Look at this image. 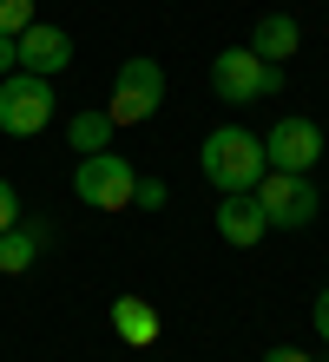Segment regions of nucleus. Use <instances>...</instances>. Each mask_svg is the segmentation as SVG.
Here are the masks:
<instances>
[{
    "instance_id": "nucleus-17",
    "label": "nucleus",
    "mask_w": 329,
    "mask_h": 362,
    "mask_svg": "<svg viewBox=\"0 0 329 362\" xmlns=\"http://www.w3.org/2000/svg\"><path fill=\"white\" fill-rule=\"evenodd\" d=\"M7 73H20V40L0 33V79H7Z\"/></svg>"
},
{
    "instance_id": "nucleus-12",
    "label": "nucleus",
    "mask_w": 329,
    "mask_h": 362,
    "mask_svg": "<svg viewBox=\"0 0 329 362\" xmlns=\"http://www.w3.org/2000/svg\"><path fill=\"white\" fill-rule=\"evenodd\" d=\"M112 132H119V125L105 119V105H86V112H73V119H66V145H73V158L112 152Z\"/></svg>"
},
{
    "instance_id": "nucleus-14",
    "label": "nucleus",
    "mask_w": 329,
    "mask_h": 362,
    "mask_svg": "<svg viewBox=\"0 0 329 362\" xmlns=\"http://www.w3.org/2000/svg\"><path fill=\"white\" fill-rule=\"evenodd\" d=\"M33 20H40V13H33V0H0V33H13V40H20Z\"/></svg>"
},
{
    "instance_id": "nucleus-10",
    "label": "nucleus",
    "mask_w": 329,
    "mask_h": 362,
    "mask_svg": "<svg viewBox=\"0 0 329 362\" xmlns=\"http://www.w3.org/2000/svg\"><path fill=\"white\" fill-rule=\"evenodd\" d=\"M47 244H53V224H40V218H20V224H7V230H0V276L33 270Z\"/></svg>"
},
{
    "instance_id": "nucleus-7",
    "label": "nucleus",
    "mask_w": 329,
    "mask_h": 362,
    "mask_svg": "<svg viewBox=\"0 0 329 362\" xmlns=\"http://www.w3.org/2000/svg\"><path fill=\"white\" fill-rule=\"evenodd\" d=\"M263 158H270V172H316L323 158V125L303 119V112H283L270 125V139H263Z\"/></svg>"
},
{
    "instance_id": "nucleus-13",
    "label": "nucleus",
    "mask_w": 329,
    "mask_h": 362,
    "mask_svg": "<svg viewBox=\"0 0 329 362\" xmlns=\"http://www.w3.org/2000/svg\"><path fill=\"white\" fill-rule=\"evenodd\" d=\"M112 329L125 336L132 349H151V343H158V310H151L145 296H119V303H112Z\"/></svg>"
},
{
    "instance_id": "nucleus-18",
    "label": "nucleus",
    "mask_w": 329,
    "mask_h": 362,
    "mask_svg": "<svg viewBox=\"0 0 329 362\" xmlns=\"http://www.w3.org/2000/svg\"><path fill=\"white\" fill-rule=\"evenodd\" d=\"M263 362H316L310 349H290V343H277V349H263Z\"/></svg>"
},
{
    "instance_id": "nucleus-9",
    "label": "nucleus",
    "mask_w": 329,
    "mask_h": 362,
    "mask_svg": "<svg viewBox=\"0 0 329 362\" xmlns=\"http://www.w3.org/2000/svg\"><path fill=\"white\" fill-rule=\"evenodd\" d=\"M211 224H217V238H224L231 250H250V244H263V230H270L250 191H224L217 211H211Z\"/></svg>"
},
{
    "instance_id": "nucleus-3",
    "label": "nucleus",
    "mask_w": 329,
    "mask_h": 362,
    "mask_svg": "<svg viewBox=\"0 0 329 362\" xmlns=\"http://www.w3.org/2000/svg\"><path fill=\"white\" fill-rule=\"evenodd\" d=\"M132 185H139V172L119 152H93L73 165V198L86 211H132Z\"/></svg>"
},
{
    "instance_id": "nucleus-4",
    "label": "nucleus",
    "mask_w": 329,
    "mask_h": 362,
    "mask_svg": "<svg viewBox=\"0 0 329 362\" xmlns=\"http://www.w3.org/2000/svg\"><path fill=\"white\" fill-rule=\"evenodd\" d=\"M250 198H257V211H263L270 230H303L316 218V178L310 172H263Z\"/></svg>"
},
{
    "instance_id": "nucleus-15",
    "label": "nucleus",
    "mask_w": 329,
    "mask_h": 362,
    "mask_svg": "<svg viewBox=\"0 0 329 362\" xmlns=\"http://www.w3.org/2000/svg\"><path fill=\"white\" fill-rule=\"evenodd\" d=\"M165 198H171L165 178H139V185H132V211H158Z\"/></svg>"
},
{
    "instance_id": "nucleus-19",
    "label": "nucleus",
    "mask_w": 329,
    "mask_h": 362,
    "mask_svg": "<svg viewBox=\"0 0 329 362\" xmlns=\"http://www.w3.org/2000/svg\"><path fill=\"white\" fill-rule=\"evenodd\" d=\"M316 336L329 343V290H316Z\"/></svg>"
},
{
    "instance_id": "nucleus-5",
    "label": "nucleus",
    "mask_w": 329,
    "mask_h": 362,
    "mask_svg": "<svg viewBox=\"0 0 329 362\" xmlns=\"http://www.w3.org/2000/svg\"><path fill=\"white\" fill-rule=\"evenodd\" d=\"M158 105H165V66L145 59V53H132L125 66H119V79H112V105H105V119H112V125H145Z\"/></svg>"
},
{
    "instance_id": "nucleus-2",
    "label": "nucleus",
    "mask_w": 329,
    "mask_h": 362,
    "mask_svg": "<svg viewBox=\"0 0 329 362\" xmlns=\"http://www.w3.org/2000/svg\"><path fill=\"white\" fill-rule=\"evenodd\" d=\"M211 93L224 105H257V99H277L283 93V66L257 59L250 47H224L211 53Z\"/></svg>"
},
{
    "instance_id": "nucleus-20",
    "label": "nucleus",
    "mask_w": 329,
    "mask_h": 362,
    "mask_svg": "<svg viewBox=\"0 0 329 362\" xmlns=\"http://www.w3.org/2000/svg\"><path fill=\"white\" fill-rule=\"evenodd\" d=\"M323 362H329V356H323Z\"/></svg>"
},
{
    "instance_id": "nucleus-1",
    "label": "nucleus",
    "mask_w": 329,
    "mask_h": 362,
    "mask_svg": "<svg viewBox=\"0 0 329 362\" xmlns=\"http://www.w3.org/2000/svg\"><path fill=\"white\" fill-rule=\"evenodd\" d=\"M197 165H204V178L217 185V198H224V191H257V178L270 172V158H263V139L244 132V125H211V132H204V152H197Z\"/></svg>"
},
{
    "instance_id": "nucleus-8",
    "label": "nucleus",
    "mask_w": 329,
    "mask_h": 362,
    "mask_svg": "<svg viewBox=\"0 0 329 362\" xmlns=\"http://www.w3.org/2000/svg\"><path fill=\"white\" fill-rule=\"evenodd\" d=\"M66 66H73V33H66V27H47V20H33V27L20 33V73L59 79Z\"/></svg>"
},
{
    "instance_id": "nucleus-11",
    "label": "nucleus",
    "mask_w": 329,
    "mask_h": 362,
    "mask_svg": "<svg viewBox=\"0 0 329 362\" xmlns=\"http://www.w3.org/2000/svg\"><path fill=\"white\" fill-rule=\"evenodd\" d=\"M296 40H303L296 13H263V20H257V33H250V53H257V59H270V66H283V59L296 53Z\"/></svg>"
},
{
    "instance_id": "nucleus-16",
    "label": "nucleus",
    "mask_w": 329,
    "mask_h": 362,
    "mask_svg": "<svg viewBox=\"0 0 329 362\" xmlns=\"http://www.w3.org/2000/svg\"><path fill=\"white\" fill-rule=\"evenodd\" d=\"M7 224H20V191L0 178V230H7Z\"/></svg>"
},
{
    "instance_id": "nucleus-6",
    "label": "nucleus",
    "mask_w": 329,
    "mask_h": 362,
    "mask_svg": "<svg viewBox=\"0 0 329 362\" xmlns=\"http://www.w3.org/2000/svg\"><path fill=\"white\" fill-rule=\"evenodd\" d=\"M53 119V79L40 73H7L0 79V132L7 139H33Z\"/></svg>"
}]
</instances>
